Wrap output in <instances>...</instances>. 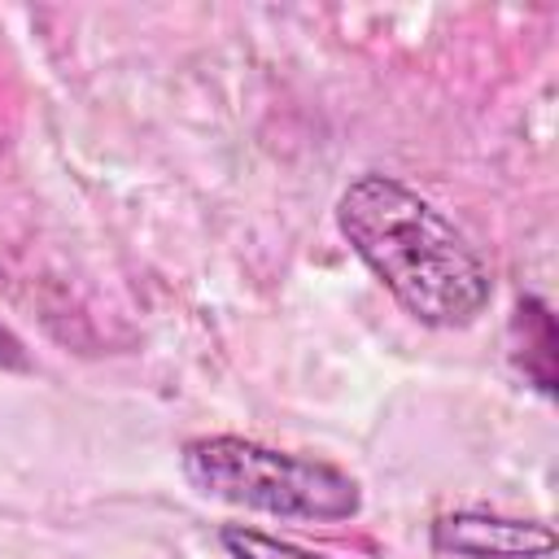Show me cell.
<instances>
[{
  "label": "cell",
  "mask_w": 559,
  "mask_h": 559,
  "mask_svg": "<svg viewBox=\"0 0 559 559\" xmlns=\"http://www.w3.org/2000/svg\"><path fill=\"white\" fill-rule=\"evenodd\" d=\"M432 550L454 559H546L555 550V533L537 520L450 511L432 520Z\"/></svg>",
  "instance_id": "3957f363"
},
{
  "label": "cell",
  "mask_w": 559,
  "mask_h": 559,
  "mask_svg": "<svg viewBox=\"0 0 559 559\" xmlns=\"http://www.w3.org/2000/svg\"><path fill=\"white\" fill-rule=\"evenodd\" d=\"M336 227L406 314L467 328L489 306V266L467 236L393 175H358L336 201Z\"/></svg>",
  "instance_id": "6da1fadb"
},
{
  "label": "cell",
  "mask_w": 559,
  "mask_h": 559,
  "mask_svg": "<svg viewBox=\"0 0 559 559\" xmlns=\"http://www.w3.org/2000/svg\"><path fill=\"white\" fill-rule=\"evenodd\" d=\"M26 358H22V345L0 328V367H22Z\"/></svg>",
  "instance_id": "5b68a950"
},
{
  "label": "cell",
  "mask_w": 559,
  "mask_h": 559,
  "mask_svg": "<svg viewBox=\"0 0 559 559\" xmlns=\"http://www.w3.org/2000/svg\"><path fill=\"white\" fill-rule=\"evenodd\" d=\"M179 467L197 493L280 520H349L362 507L358 480L341 467L245 437H197L179 450Z\"/></svg>",
  "instance_id": "7a4b0ae2"
},
{
  "label": "cell",
  "mask_w": 559,
  "mask_h": 559,
  "mask_svg": "<svg viewBox=\"0 0 559 559\" xmlns=\"http://www.w3.org/2000/svg\"><path fill=\"white\" fill-rule=\"evenodd\" d=\"M223 550L231 559H328V555H314V550H301L293 542H280L271 533H258V528H245V524H227L218 533Z\"/></svg>",
  "instance_id": "277c9868"
}]
</instances>
